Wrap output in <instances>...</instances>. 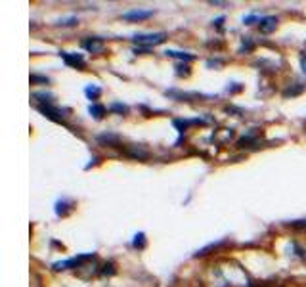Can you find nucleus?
Listing matches in <instances>:
<instances>
[{"label":"nucleus","mask_w":306,"mask_h":287,"mask_svg":"<svg viewBox=\"0 0 306 287\" xmlns=\"http://www.w3.org/2000/svg\"><path fill=\"white\" fill-rule=\"evenodd\" d=\"M165 38H167L165 33H153V35H136L134 36L136 42H138V44H142V46L161 44V42H165Z\"/></svg>","instance_id":"obj_1"},{"label":"nucleus","mask_w":306,"mask_h":287,"mask_svg":"<svg viewBox=\"0 0 306 287\" xmlns=\"http://www.w3.org/2000/svg\"><path fill=\"white\" fill-rule=\"evenodd\" d=\"M38 111L40 113H44V117H48V119H54V121H58V123H62L63 121V111L62 109L54 108L52 104H46V106H38Z\"/></svg>","instance_id":"obj_2"},{"label":"nucleus","mask_w":306,"mask_h":287,"mask_svg":"<svg viewBox=\"0 0 306 287\" xmlns=\"http://www.w3.org/2000/svg\"><path fill=\"white\" fill-rule=\"evenodd\" d=\"M259 27H261L262 33H272V31H276V27H278V19L274 18V16L261 18L259 19Z\"/></svg>","instance_id":"obj_3"},{"label":"nucleus","mask_w":306,"mask_h":287,"mask_svg":"<svg viewBox=\"0 0 306 287\" xmlns=\"http://www.w3.org/2000/svg\"><path fill=\"white\" fill-rule=\"evenodd\" d=\"M63 62L71 67H84V58L81 54H69V52H62Z\"/></svg>","instance_id":"obj_4"},{"label":"nucleus","mask_w":306,"mask_h":287,"mask_svg":"<svg viewBox=\"0 0 306 287\" xmlns=\"http://www.w3.org/2000/svg\"><path fill=\"white\" fill-rule=\"evenodd\" d=\"M153 12H145V10H134V12H126L123 14V19H130V21H136V19H147L151 18Z\"/></svg>","instance_id":"obj_5"},{"label":"nucleus","mask_w":306,"mask_h":287,"mask_svg":"<svg viewBox=\"0 0 306 287\" xmlns=\"http://www.w3.org/2000/svg\"><path fill=\"white\" fill-rule=\"evenodd\" d=\"M82 46L88 50V52H92V54H96V52H101V48H104V42L99 40V38H88V40H84L82 42Z\"/></svg>","instance_id":"obj_6"},{"label":"nucleus","mask_w":306,"mask_h":287,"mask_svg":"<svg viewBox=\"0 0 306 287\" xmlns=\"http://www.w3.org/2000/svg\"><path fill=\"white\" fill-rule=\"evenodd\" d=\"M165 54L171 56V58H180V60H193V56H191V54H184V52H174V50H167Z\"/></svg>","instance_id":"obj_7"},{"label":"nucleus","mask_w":306,"mask_h":287,"mask_svg":"<svg viewBox=\"0 0 306 287\" xmlns=\"http://www.w3.org/2000/svg\"><path fill=\"white\" fill-rule=\"evenodd\" d=\"M88 111H90L96 119H101V117H104V113H106V109L101 108V106H96V104H94V106H90V108H88Z\"/></svg>","instance_id":"obj_8"},{"label":"nucleus","mask_w":306,"mask_h":287,"mask_svg":"<svg viewBox=\"0 0 306 287\" xmlns=\"http://www.w3.org/2000/svg\"><path fill=\"white\" fill-rule=\"evenodd\" d=\"M84 92H86V96H88V98H92V100H98V96L101 94V90H99L98 86H86V90H84Z\"/></svg>","instance_id":"obj_9"},{"label":"nucleus","mask_w":306,"mask_h":287,"mask_svg":"<svg viewBox=\"0 0 306 287\" xmlns=\"http://www.w3.org/2000/svg\"><path fill=\"white\" fill-rule=\"evenodd\" d=\"M111 109H115V111H121V113H125L126 108L125 106H121V104H115V106H111Z\"/></svg>","instance_id":"obj_10"}]
</instances>
